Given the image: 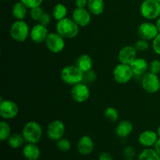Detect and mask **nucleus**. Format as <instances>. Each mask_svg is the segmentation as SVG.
<instances>
[{
	"label": "nucleus",
	"instance_id": "nucleus-33",
	"mask_svg": "<svg viewBox=\"0 0 160 160\" xmlns=\"http://www.w3.org/2000/svg\"><path fill=\"white\" fill-rule=\"evenodd\" d=\"M148 71L155 74L159 75L160 73V61L158 59H154L149 62Z\"/></svg>",
	"mask_w": 160,
	"mask_h": 160
},
{
	"label": "nucleus",
	"instance_id": "nucleus-3",
	"mask_svg": "<svg viewBox=\"0 0 160 160\" xmlns=\"http://www.w3.org/2000/svg\"><path fill=\"white\" fill-rule=\"evenodd\" d=\"M60 78L65 84L73 86L83 82L84 73L76 65H69L62 69Z\"/></svg>",
	"mask_w": 160,
	"mask_h": 160
},
{
	"label": "nucleus",
	"instance_id": "nucleus-43",
	"mask_svg": "<svg viewBox=\"0 0 160 160\" xmlns=\"http://www.w3.org/2000/svg\"><path fill=\"white\" fill-rule=\"evenodd\" d=\"M126 160H136V159H126Z\"/></svg>",
	"mask_w": 160,
	"mask_h": 160
},
{
	"label": "nucleus",
	"instance_id": "nucleus-42",
	"mask_svg": "<svg viewBox=\"0 0 160 160\" xmlns=\"http://www.w3.org/2000/svg\"><path fill=\"white\" fill-rule=\"evenodd\" d=\"M156 133H157L158 136H159V138H160V126L158 128L157 131H156Z\"/></svg>",
	"mask_w": 160,
	"mask_h": 160
},
{
	"label": "nucleus",
	"instance_id": "nucleus-40",
	"mask_svg": "<svg viewBox=\"0 0 160 160\" xmlns=\"http://www.w3.org/2000/svg\"><path fill=\"white\" fill-rule=\"evenodd\" d=\"M153 148H154V149L156 150V152H157L160 156V138H159V139L157 140L156 143L155 144V145Z\"/></svg>",
	"mask_w": 160,
	"mask_h": 160
},
{
	"label": "nucleus",
	"instance_id": "nucleus-8",
	"mask_svg": "<svg viewBox=\"0 0 160 160\" xmlns=\"http://www.w3.org/2000/svg\"><path fill=\"white\" fill-rule=\"evenodd\" d=\"M19 113V107L16 102L11 100H3L0 102V116L5 120H12Z\"/></svg>",
	"mask_w": 160,
	"mask_h": 160
},
{
	"label": "nucleus",
	"instance_id": "nucleus-2",
	"mask_svg": "<svg viewBox=\"0 0 160 160\" xmlns=\"http://www.w3.org/2000/svg\"><path fill=\"white\" fill-rule=\"evenodd\" d=\"M21 134L27 143L37 144L42 139L43 130L38 122L29 121L23 126Z\"/></svg>",
	"mask_w": 160,
	"mask_h": 160
},
{
	"label": "nucleus",
	"instance_id": "nucleus-28",
	"mask_svg": "<svg viewBox=\"0 0 160 160\" xmlns=\"http://www.w3.org/2000/svg\"><path fill=\"white\" fill-rule=\"evenodd\" d=\"M104 116L107 120L111 122H117L119 119V112L117 109L109 106L107 107L104 111Z\"/></svg>",
	"mask_w": 160,
	"mask_h": 160
},
{
	"label": "nucleus",
	"instance_id": "nucleus-15",
	"mask_svg": "<svg viewBox=\"0 0 160 160\" xmlns=\"http://www.w3.org/2000/svg\"><path fill=\"white\" fill-rule=\"evenodd\" d=\"M137 49L132 45H126L120 50L118 53V59L120 62L131 65L137 59Z\"/></svg>",
	"mask_w": 160,
	"mask_h": 160
},
{
	"label": "nucleus",
	"instance_id": "nucleus-9",
	"mask_svg": "<svg viewBox=\"0 0 160 160\" xmlns=\"http://www.w3.org/2000/svg\"><path fill=\"white\" fill-rule=\"evenodd\" d=\"M47 48L52 53H59L65 48V41L57 32L49 33L45 40Z\"/></svg>",
	"mask_w": 160,
	"mask_h": 160
},
{
	"label": "nucleus",
	"instance_id": "nucleus-20",
	"mask_svg": "<svg viewBox=\"0 0 160 160\" xmlns=\"http://www.w3.org/2000/svg\"><path fill=\"white\" fill-rule=\"evenodd\" d=\"M133 129H134L133 123L130 120H124L119 122V123L116 127L115 132L117 136H118L119 138H125L132 133Z\"/></svg>",
	"mask_w": 160,
	"mask_h": 160
},
{
	"label": "nucleus",
	"instance_id": "nucleus-7",
	"mask_svg": "<svg viewBox=\"0 0 160 160\" xmlns=\"http://www.w3.org/2000/svg\"><path fill=\"white\" fill-rule=\"evenodd\" d=\"M142 87L147 93L155 94L160 90V79L157 74L147 72L141 79Z\"/></svg>",
	"mask_w": 160,
	"mask_h": 160
},
{
	"label": "nucleus",
	"instance_id": "nucleus-44",
	"mask_svg": "<svg viewBox=\"0 0 160 160\" xmlns=\"http://www.w3.org/2000/svg\"><path fill=\"white\" fill-rule=\"evenodd\" d=\"M157 2H160V0H156Z\"/></svg>",
	"mask_w": 160,
	"mask_h": 160
},
{
	"label": "nucleus",
	"instance_id": "nucleus-22",
	"mask_svg": "<svg viewBox=\"0 0 160 160\" xmlns=\"http://www.w3.org/2000/svg\"><path fill=\"white\" fill-rule=\"evenodd\" d=\"M87 7L92 15H101L105 9L104 0H88Z\"/></svg>",
	"mask_w": 160,
	"mask_h": 160
},
{
	"label": "nucleus",
	"instance_id": "nucleus-6",
	"mask_svg": "<svg viewBox=\"0 0 160 160\" xmlns=\"http://www.w3.org/2000/svg\"><path fill=\"white\" fill-rule=\"evenodd\" d=\"M112 76L116 82L120 84H124L131 81L134 78V73L131 66L120 62L113 69Z\"/></svg>",
	"mask_w": 160,
	"mask_h": 160
},
{
	"label": "nucleus",
	"instance_id": "nucleus-36",
	"mask_svg": "<svg viewBox=\"0 0 160 160\" xmlns=\"http://www.w3.org/2000/svg\"><path fill=\"white\" fill-rule=\"evenodd\" d=\"M152 49L156 54L160 56V33L152 40Z\"/></svg>",
	"mask_w": 160,
	"mask_h": 160
},
{
	"label": "nucleus",
	"instance_id": "nucleus-4",
	"mask_svg": "<svg viewBox=\"0 0 160 160\" xmlns=\"http://www.w3.org/2000/svg\"><path fill=\"white\" fill-rule=\"evenodd\" d=\"M30 31L31 29L24 20H17L11 25L9 34L16 42H23L30 37Z\"/></svg>",
	"mask_w": 160,
	"mask_h": 160
},
{
	"label": "nucleus",
	"instance_id": "nucleus-5",
	"mask_svg": "<svg viewBox=\"0 0 160 160\" xmlns=\"http://www.w3.org/2000/svg\"><path fill=\"white\" fill-rule=\"evenodd\" d=\"M140 12L146 20H157L160 17V2L156 0H144L141 4Z\"/></svg>",
	"mask_w": 160,
	"mask_h": 160
},
{
	"label": "nucleus",
	"instance_id": "nucleus-14",
	"mask_svg": "<svg viewBox=\"0 0 160 160\" xmlns=\"http://www.w3.org/2000/svg\"><path fill=\"white\" fill-rule=\"evenodd\" d=\"M48 31L46 26L37 23L31 28L30 31V38L34 43L41 44L45 42L48 35Z\"/></svg>",
	"mask_w": 160,
	"mask_h": 160
},
{
	"label": "nucleus",
	"instance_id": "nucleus-25",
	"mask_svg": "<svg viewBox=\"0 0 160 160\" xmlns=\"http://www.w3.org/2000/svg\"><path fill=\"white\" fill-rule=\"evenodd\" d=\"M138 160H160V156L154 148H145L138 155Z\"/></svg>",
	"mask_w": 160,
	"mask_h": 160
},
{
	"label": "nucleus",
	"instance_id": "nucleus-41",
	"mask_svg": "<svg viewBox=\"0 0 160 160\" xmlns=\"http://www.w3.org/2000/svg\"><path fill=\"white\" fill-rule=\"evenodd\" d=\"M156 27H157V29H158V31H159V33H160V17L157 19V20H156Z\"/></svg>",
	"mask_w": 160,
	"mask_h": 160
},
{
	"label": "nucleus",
	"instance_id": "nucleus-45",
	"mask_svg": "<svg viewBox=\"0 0 160 160\" xmlns=\"http://www.w3.org/2000/svg\"><path fill=\"white\" fill-rule=\"evenodd\" d=\"M2 1H9V0H2Z\"/></svg>",
	"mask_w": 160,
	"mask_h": 160
},
{
	"label": "nucleus",
	"instance_id": "nucleus-32",
	"mask_svg": "<svg viewBox=\"0 0 160 160\" xmlns=\"http://www.w3.org/2000/svg\"><path fill=\"white\" fill-rule=\"evenodd\" d=\"M134 46L137 49V51L143 52L149 48V43H148V41L145 40V39L140 38L135 42Z\"/></svg>",
	"mask_w": 160,
	"mask_h": 160
},
{
	"label": "nucleus",
	"instance_id": "nucleus-1",
	"mask_svg": "<svg viewBox=\"0 0 160 160\" xmlns=\"http://www.w3.org/2000/svg\"><path fill=\"white\" fill-rule=\"evenodd\" d=\"M56 29V32L60 34L62 38L72 39L78 35L80 27L75 23L73 19L66 17L57 22Z\"/></svg>",
	"mask_w": 160,
	"mask_h": 160
},
{
	"label": "nucleus",
	"instance_id": "nucleus-24",
	"mask_svg": "<svg viewBox=\"0 0 160 160\" xmlns=\"http://www.w3.org/2000/svg\"><path fill=\"white\" fill-rule=\"evenodd\" d=\"M67 12H68V11H67V6L62 3H58V4L55 5L54 7L52 8V16L55 20L59 21V20L67 17Z\"/></svg>",
	"mask_w": 160,
	"mask_h": 160
},
{
	"label": "nucleus",
	"instance_id": "nucleus-27",
	"mask_svg": "<svg viewBox=\"0 0 160 160\" xmlns=\"http://www.w3.org/2000/svg\"><path fill=\"white\" fill-rule=\"evenodd\" d=\"M11 135V128L6 120H2L0 122V140L2 142L8 140Z\"/></svg>",
	"mask_w": 160,
	"mask_h": 160
},
{
	"label": "nucleus",
	"instance_id": "nucleus-13",
	"mask_svg": "<svg viewBox=\"0 0 160 160\" xmlns=\"http://www.w3.org/2000/svg\"><path fill=\"white\" fill-rule=\"evenodd\" d=\"M92 13L86 8L77 7L72 12V19L80 28H84L90 24L92 21Z\"/></svg>",
	"mask_w": 160,
	"mask_h": 160
},
{
	"label": "nucleus",
	"instance_id": "nucleus-38",
	"mask_svg": "<svg viewBox=\"0 0 160 160\" xmlns=\"http://www.w3.org/2000/svg\"><path fill=\"white\" fill-rule=\"evenodd\" d=\"M98 160H113L112 155L107 152H102L98 155Z\"/></svg>",
	"mask_w": 160,
	"mask_h": 160
},
{
	"label": "nucleus",
	"instance_id": "nucleus-16",
	"mask_svg": "<svg viewBox=\"0 0 160 160\" xmlns=\"http://www.w3.org/2000/svg\"><path fill=\"white\" fill-rule=\"evenodd\" d=\"M95 148L94 141L90 136L84 135L79 139L77 145V149L81 156H88L93 152Z\"/></svg>",
	"mask_w": 160,
	"mask_h": 160
},
{
	"label": "nucleus",
	"instance_id": "nucleus-19",
	"mask_svg": "<svg viewBox=\"0 0 160 160\" xmlns=\"http://www.w3.org/2000/svg\"><path fill=\"white\" fill-rule=\"evenodd\" d=\"M22 152L27 160H38L41 157V150L37 144L27 143L23 146Z\"/></svg>",
	"mask_w": 160,
	"mask_h": 160
},
{
	"label": "nucleus",
	"instance_id": "nucleus-30",
	"mask_svg": "<svg viewBox=\"0 0 160 160\" xmlns=\"http://www.w3.org/2000/svg\"><path fill=\"white\" fill-rule=\"evenodd\" d=\"M43 13L44 11L41 6L30 9V17L34 21H39V20H40Z\"/></svg>",
	"mask_w": 160,
	"mask_h": 160
},
{
	"label": "nucleus",
	"instance_id": "nucleus-31",
	"mask_svg": "<svg viewBox=\"0 0 160 160\" xmlns=\"http://www.w3.org/2000/svg\"><path fill=\"white\" fill-rule=\"evenodd\" d=\"M97 80V74L93 70L84 73V78H83V82L85 84H92L95 82Z\"/></svg>",
	"mask_w": 160,
	"mask_h": 160
},
{
	"label": "nucleus",
	"instance_id": "nucleus-37",
	"mask_svg": "<svg viewBox=\"0 0 160 160\" xmlns=\"http://www.w3.org/2000/svg\"><path fill=\"white\" fill-rule=\"evenodd\" d=\"M51 20H52V17L51 16H50V14L48 13V12H44V13L42 14V17H41L38 22L39 23H41V24L47 27L48 26V24H49L50 22H51Z\"/></svg>",
	"mask_w": 160,
	"mask_h": 160
},
{
	"label": "nucleus",
	"instance_id": "nucleus-23",
	"mask_svg": "<svg viewBox=\"0 0 160 160\" xmlns=\"http://www.w3.org/2000/svg\"><path fill=\"white\" fill-rule=\"evenodd\" d=\"M28 12V8L22 2H17L12 9V16L18 20H23Z\"/></svg>",
	"mask_w": 160,
	"mask_h": 160
},
{
	"label": "nucleus",
	"instance_id": "nucleus-11",
	"mask_svg": "<svg viewBox=\"0 0 160 160\" xmlns=\"http://www.w3.org/2000/svg\"><path fill=\"white\" fill-rule=\"evenodd\" d=\"M66 128L63 122L61 120H56L52 121L47 128V137L52 141L57 142L60 138H63L65 134Z\"/></svg>",
	"mask_w": 160,
	"mask_h": 160
},
{
	"label": "nucleus",
	"instance_id": "nucleus-17",
	"mask_svg": "<svg viewBox=\"0 0 160 160\" xmlns=\"http://www.w3.org/2000/svg\"><path fill=\"white\" fill-rule=\"evenodd\" d=\"M158 139H159V136L157 133L154 131H150V130L142 131L138 136L139 144L145 148L154 147Z\"/></svg>",
	"mask_w": 160,
	"mask_h": 160
},
{
	"label": "nucleus",
	"instance_id": "nucleus-10",
	"mask_svg": "<svg viewBox=\"0 0 160 160\" xmlns=\"http://www.w3.org/2000/svg\"><path fill=\"white\" fill-rule=\"evenodd\" d=\"M70 95L73 101L78 103H83L87 101L90 97V89L87 84L81 82L72 86Z\"/></svg>",
	"mask_w": 160,
	"mask_h": 160
},
{
	"label": "nucleus",
	"instance_id": "nucleus-29",
	"mask_svg": "<svg viewBox=\"0 0 160 160\" xmlns=\"http://www.w3.org/2000/svg\"><path fill=\"white\" fill-rule=\"evenodd\" d=\"M56 147L59 151L67 152L71 148V143L67 138H62L56 142Z\"/></svg>",
	"mask_w": 160,
	"mask_h": 160
},
{
	"label": "nucleus",
	"instance_id": "nucleus-18",
	"mask_svg": "<svg viewBox=\"0 0 160 160\" xmlns=\"http://www.w3.org/2000/svg\"><path fill=\"white\" fill-rule=\"evenodd\" d=\"M130 66L134 73V78L138 77L142 79V77L148 72L149 63L143 58H137Z\"/></svg>",
	"mask_w": 160,
	"mask_h": 160
},
{
	"label": "nucleus",
	"instance_id": "nucleus-12",
	"mask_svg": "<svg viewBox=\"0 0 160 160\" xmlns=\"http://www.w3.org/2000/svg\"><path fill=\"white\" fill-rule=\"evenodd\" d=\"M138 34L141 38L147 41H152L159 34L156 23L151 22H143L138 28Z\"/></svg>",
	"mask_w": 160,
	"mask_h": 160
},
{
	"label": "nucleus",
	"instance_id": "nucleus-26",
	"mask_svg": "<svg viewBox=\"0 0 160 160\" xmlns=\"http://www.w3.org/2000/svg\"><path fill=\"white\" fill-rule=\"evenodd\" d=\"M8 145L10 148L17 149V148H20L22 145L24 143L25 140L23 138L22 134H17V133H14V134H11L9 138L7 140Z\"/></svg>",
	"mask_w": 160,
	"mask_h": 160
},
{
	"label": "nucleus",
	"instance_id": "nucleus-35",
	"mask_svg": "<svg viewBox=\"0 0 160 160\" xmlns=\"http://www.w3.org/2000/svg\"><path fill=\"white\" fill-rule=\"evenodd\" d=\"M20 1L22 2L28 9H32V8L41 6L44 0H20Z\"/></svg>",
	"mask_w": 160,
	"mask_h": 160
},
{
	"label": "nucleus",
	"instance_id": "nucleus-21",
	"mask_svg": "<svg viewBox=\"0 0 160 160\" xmlns=\"http://www.w3.org/2000/svg\"><path fill=\"white\" fill-rule=\"evenodd\" d=\"M76 66L83 73H85L93 68V59L89 55L83 54L77 59Z\"/></svg>",
	"mask_w": 160,
	"mask_h": 160
},
{
	"label": "nucleus",
	"instance_id": "nucleus-34",
	"mask_svg": "<svg viewBox=\"0 0 160 160\" xmlns=\"http://www.w3.org/2000/svg\"><path fill=\"white\" fill-rule=\"evenodd\" d=\"M123 155L127 159H134V157L136 155V151L134 148L131 145L126 146L123 150Z\"/></svg>",
	"mask_w": 160,
	"mask_h": 160
},
{
	"label": "nucleus",
	"instance_id": "nucleus-39",
	"mask_svg": "<svg viewBox=\"0 0 160 160\" xmlns=\"http://www.w3.org/2000/svg\"><path fill=\"white\" fill-rule=\"evenodd\" d=\"M88 0H75V4L78 8H86Z\"/></svg>",
	"mask_w": 160,
	"mask_h": 160
}]
</instances>
